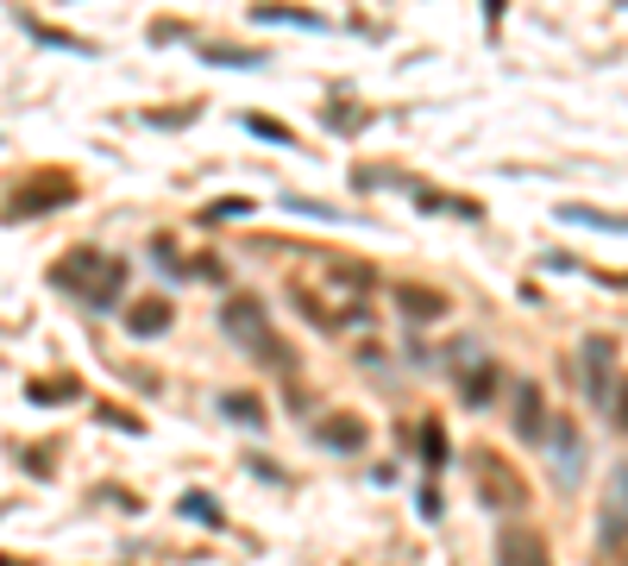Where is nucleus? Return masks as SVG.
Segmentation results:
<instances>
[{"instance_id":"8","label":"nucleus","mask_w":628,"mask_h":566,"mask_svg":"<svg viewBox=\"0 0 628 566\" xmlns=\"http://www.w3.org/2000/svg\"><path fill=\"white\" fill-rule=\"evenodd\" d=\"M597 566H628V510L623 504L603 516V529H597Z\"/></svg>"},{"instance_id":"13","label":"nucleus","mask_w":628,"mask_h":566,"mask_svg":"<svg viewBox=\"0 0 628 566\" xmlns=\"http://www.w3.org/2000/svg\"><path fill=\"white\" fill-rule=\"evenodd\" d=\"M321 435L333 440V447H358V440H365V428H358V422H327Z\"/></svg>"},{"instance_id":"4","label":"nucleus","mask_w":628,"mask_h":566,"mask_svg":"<svg viewBox=\"0 0 628 566\" xmlns=\"http://www.w3.org/2000/svg\"><path fill=\"white\" fill-rule=\"evenodd\" d=\"M472 479H477V491H484L490 510H528V485L516 479V465L497 460L490 447H477L472 453Z\"/></svg>"},{"instance_id":"1","label":"nucleus","mask_w":628,"mask_h":566,"mask_svg":"<svg viewBox=\"0 0 628 566\" xmlns=\"http://www.w3.org/2000/svg\"><path fill=\"white\" fill-rule=\"evenodd\" d=\"M289 290H296V303L315 315V321L340 328V321H358V315H365L371 271H365V264H340V258H315V264H301L296 278H289Z\"/></svg>"},{"instance_id":"14","label":"nucleus","mask_w":628,"mask_h":566,"mask_svg":"<svg viewBox=\"0 0 628 566\" xmlns=\"http://www.w3.org/2000/svg\"><path fill=\"white\" fill-rule=\"evenodd\" d=\"M422 447H427V465H447V440H440V428H434V422L422 428Z\"/></svg>"},{"instance_id":"5","label":"nucleus","mask_w":628,"mask_h":566,"mask_svg":"<svg viewBox=\"0 0 628 566\" xmlns=\"http://www.w3.org/2000/svg\"><path fill=\"white\" fill-rule=\"evenodd\" d=\"M609 359H616L609 340H584V385H591V403H597V410H609V397H616V385H623Z\"/></svg>"},{"instance_id":"15","label":"nucleus","mask_w":628,"mask_h":566,"mask_svg":"<svg viewBox=\"0 0 628 566\" xmlns=\"http://www.w3.org/2000/svg\"><path fill=\"white\" fill-rule=\"evenodd\" d=\"M609 428H628V378L616 385V397H609Z\"/></svg>"},{"instance_id":"9","label":"nucleus","mask_w":628,"mask_h":566,"mask_svg":"<svg viewBox=\"0 0 628 566\" xmlns=\"http://www.w3.org/2000/svg\"><path fill=\"white\" fill-rule=\"evenodd\" d=\"M553 447H559V485H578L584 479V440H578V428L566 415L553 422Z\"/></svg>"},{"instance_id":"12","label":"nucleus","mask_w":628,"mask_h":566,"mask_svg":"<svg viewBox=\"0 0 628 566\" xmlns=\"http://www.w3.org/2000/svg\"><path fill=\"white\" fill-rule=\"evenodd\" d=\"M402 303H408V315H422V321H434V315L447 309L440 296H427V290H402Z\"/></svg>"},{"instance_id":"3","label":"nucleus","mask_w":628,"mask_h":566,"mask_svg":"<svg viewBox=\"0 0 628 566\" xmlns=\"http://www.w3.org/2000/svg\"><path fill=\"white\" fill-rule=\"evenodd\" d=\"M226 334L239 340V346H258V359L271 365V372H283V365H289V353H283L276 328L264 321V309H258V303H246V296H239V303H226Z\"/></svg>"},{"instance_id":"11","label":"nucleus","mask_w":628,"mask_h":566,"mask_svg":"<svg viewBox=\"0 0 628 566\" xmlns=\"http://www.w3.org/2000/svg\"><path fill=\"white\" fill-rule=\"evenodd\" d=\"M126 328L132 334H164L170 328V303H139V309L126 315Z\"/></svg>"},{"instance_id":"16","label":"nucleus","mask_w":628,"mask_h":566,"mask_svg":"<svg viewBox=\"0 0 628 566\" xmlns=\"http://www.w3.org/2000/svg\"><path fill=\"white\" fill-rule=\"evenodd\" d=\"M226 415H233V422H251V428H258V403H246V397H226Z\"/></svg>"},{"instance_id":"17","label":"nucleus","mask_w":628,"mask_h":566,"mask_svg":"<svg viewBox=\"0 0 628 566\" xmlns=\"http://www.w3.org/2000/svg\"><path fill=\"white\" fill-rule=\"evenodd\" d=\"M182 510H189V516H201V522H221V516H214V504H208V497H182Z\"/></svg>"},{"instance_id":"7","label":"nucleus","mask_w":628,"mask_h":566,"mask_svg":"<svg viewBox=\"0 0 628 566\" xmlns=\"http://www.w3.org/2000/svg\"><path fill=\"white\" fill-rule=\"evenodd\" d=\"M516 435L522 440H547V397H541V385H516Z\"/></svg>"},{"instance_id":"2","label":"nucleus","mask_w":628,"mask_h":566,"mask_svg":"<svg viewBox=\"0 0 628 566\" xmlns=\"http://www.w3.org/2000/svg\"><path fill=\"white\" fill-rule=\"evenodd\" d=\"M50 283L70 290V296H82L88 309H107V303L126 290V264L120 258H107V252H70L57 271H50Z\"/></svg>"},{"instance_id":"10","label":"nucleus","mask_w":628,"mask_h":566,"mask_svg":"<svg viewBox=\"0 0 628 566\" xmlns=\"http://www.w3.org/2000/svg\"><path fill=\"white\" fill-rule=\"evenodd\" d=\"M459 390H465V403H472V410H484V403H490V390H497V359H465Z\"/></svg>"},{"instance_id":"6","label":"nucleus","mask_w":628,"mask_h":566,"mask_svg":"<svg viewBox=\"0 0 628 566\" xmlns=\"http://www.w3.org/2000/svg\"><path fill=\"white\" fill-rule=\"evenodd\" d=\"M497 566H553L541 529H502L497 535Z\"/></svg>"}]
</instances>
